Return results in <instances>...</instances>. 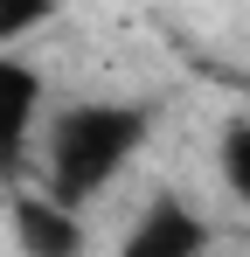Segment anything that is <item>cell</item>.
Returning a JSON list of instances; mask_svg holds the SVG:
<instances>
[{"mask_svg": "<svg viewBox=\"0 0 250 257\" xmlns=\"http://www.w3.org/2000/svg\"><path fill=\"white\" fill-rule=\"evenodd\" d=\"M153 132V111L139 97H77L49 118V139H42V167H49V202L77 215L90 195H104L132 153L146 146Z\"/></svg>", "mask_w": 250, "mask_h": 257, "instance_id": "6da1fadb", "label": "cell"}, {"mask_svg": "<svg viewBox=\"0 0 250 257\" xmlns=\"http://www.w3.org/2000/svg\"><path fill=\"white\" fill-rule=\"evenodd\" d=\"M118 257H208V222L195 202H181V195H153L139 222L125 229Z\"/></svg>", "mask_w": 250, "mask_h": 257, "instance_id": "7a4b0ae2", "label": "cell"}, {"mask_svg": "<svg viewBox=\"0 0 250 257\" xmlns=\"http://www.w3.org/2000/svg\"><path fill=\"white\" fill-rule=\"evenodd\" d=\"M7 229L21 257H83V222L49 195H14L7 202Z\"/></svg>", "mask_w": 250, "mask_h": 257, "instance_id": "3957f363", "label": "cell"}, {"mask_svg": "<svg viewBox=\"0 0 250 257\" xmlns=\"http://www.w3.org/2000/svg\"><path fill=\"white\" fill-rule=\"evenodd\" d=\"M42 111V70L28 56H0V153H14Z\"/></svg>", "mask_w": 250, "mask_h": 257, "instance_id": "277c9868", "label": "cell"}, {"mask_svg": "<svg viewBox=\"0 0 250 257\" xmlns=\"http://www.w3.org/2000/svg\"><path fill=\"white\" fill-rule=\"evenodd\" d=\"M215 174H222V188L250 209V111L215 132Z\"/></svg>", "mask_w": 250, "mask_h": 257, "instance_id": "5b68a950", "label": "cell"}, {"mask_svg": "<svg viewBox=\"0 0 250 257\" xmlns=\"http://www.w3.org/2000/svg\"><path fill=\"white\" fill-rule=\"evenodd\" d=\"M49 21H56L49 0H0V56H14V42L35 35V28H49Z\"/></svg>", "mask_w": 250, "mask_h": 257, "instance_id": "8992f818", "label": "cell"}, {"mask_svg": "<svg viewBox=\"0 0 250 257\" xmlns=\"http://www.w3.org/2000/svg\"><path fill=\"white\" fill-rule=\"evenodd\" d=\"M236 84H243V90H250V77H236Z\"/></svg>", "mask_w": 250, "mask_h": 257, "instance_id": "52a82bcc", "label": "cell"}]
</instances>
